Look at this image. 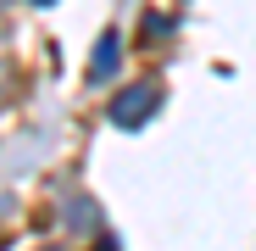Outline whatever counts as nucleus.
<instances>
[{
	"mask_svg": "<svg viewBox=\"0 0 256 251\" xmlns=\"http://www.w3.org/2000/svg\"><path fill=\"white\" fill-rule=\"evenodd\" d=\"M145 112H156V84H134L128 95H117V101H112V117L122 123V129L145 123Z\"/></svg>",
	"mask_w": 256,
	"mask_h": 251,
	"instance_id": "f257e3e1",
	"label": "nucleus"
},
{
	"mask_svg": "<svg viewBox=\"0 0 256 251\" xmlns=\"http://www.w3.org/2000/svg\"><path fill=\"white\" fill-rule=\"evenodd\" d=\"M106 67H117V39H100V51H95V67H90V78H106Z\"/></svg>",
	"mask_w": 256,
	"mask_h": 251,
	"instance_id": "f03ea898",
	"label": "nucleus"
}]
</instances>
